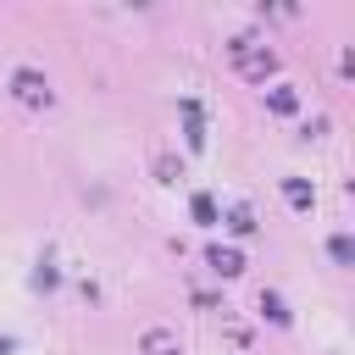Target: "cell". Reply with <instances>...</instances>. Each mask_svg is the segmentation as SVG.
I'll use <instances>...</instances> for the list:
<instances>
[{"label":"cell","instance_id":"obj_1","mask_svg":"<svg viewBox=\"0 0 355 355\" xmlns=\"http://www.w3.org/2000/svg\"><path fill=\"white\" fill-rule=\"evenodd\" d=\"M11 89H17V100H28V105H50V83H44L33 67H17V72H11Z\"/></svg>","mask_w":355,"mask_h":355},{"label":"cell","instance_id":"obj_2","mask_svg":"<svg viewBox=\"0 0 355 355\" xmlns=\"http://www.w3.org/2000/svg\"><path fill=\"white\" fill-rule=\"evenodd\" d=\"M144 355H178V338H172L166 327H150V333H144Z\"/></svg>","mask_w":355,"mask_h":355},{"label":"cell","instance_id":"obj_3","mask_svg":"<svg viewBox=\"0 0 355 355\" xmlns=\"http://www.w3.org/2000/svg\"><path fill=\"white\" fill-rule=\"evenodd\" d=\"M283 194H288V205H294V211H305V205L316 200V194H311V183H300V178H288V183H283Z\"/></svg>","mask_w":355,"mask_h":355},{"label":"cell","instance_id":"obj_4","mask_svg":"<svg viewBox=\"0 0 355 355\" xmlns=\"http://www.w3.org/2000/svg\"><path fill=\"white\" fill-rule=\"evenodd\" d=\"M327 250H333V261H338V266H349V261H355V244H349V233H333V239H327Z\"/></svg>","mask_w":355,"mask_h":355},{"label":"cell","instance_id":"obj_5","mask_svg":"<svg viewBox=\"0 0 355 355\" xmlns=\"http://www.w3.org/2000/svg\"><path fill=\"white\" fill-rule=\"evenodd\" d=\"M211 266H216V272H227V277H233V272H239V266H244V261H239V250H222V244H216V250H211Z\"/></svg>","mask_w":355,"mask_h":355},{"label":"cell","instance_id":"obj_6","mask_svg":"<svg viewBox=\"0 0 355 355\" xmlns=\"http://www.w3.org/2000/svg\"><path fill=\"white\" fill-rule=\"evenodd\" d=\"M194 216H200V222H216V200H211V194H194Z\"/></svg>","mask_w":355,"mask_h":355},{"label":"cell","instance_id":"obj_7","mask_svg":"<svg viewBox=\"0 0 355 355\" xmlns=\"http://www.w3.org/2000/svg\"><path fill=\"white\" fill-rule=\"evenodd\" d=\"M261 311H266L272 322H288V311H283V300H277V294H261Z\"/></svg>","mask_w":355,"mask_h":355},{"label":"cell","instance_id":"obj_8","mask_svg":"<svg viewBox=\"0 0 355 355\" xmlns=\"http://www.w3.org/2000/svg\"><path fill=\"white\" fill-rule=\"evenodd\" d=\"M227 222H233V233H250V227H255V216H250V211H244V205H239V211H233V216H227Z\"/></svg>","mask_w":355,"mask_h":355},{"label":"cell","instance_id":"obj_9","mask_svg":"<svg viewBox=\"0 0 355 355\" xmlns=\"http://www.w3.org/2000/svg\"><path fill=\"white\" fill-rule=\"evenodd\" d=\"M0 355H11V338H0Z\"/></svg>","mask_w":355,"mask_h":355}]
</instances>
